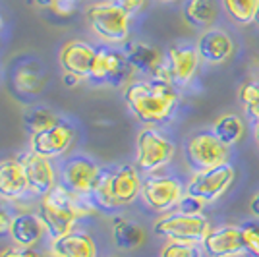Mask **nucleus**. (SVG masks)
I'll list each match as a JSON object with an SVG mask.
<instances>
[{
  "mask_svg": "<svg viewBox=\"0 0 259 257\" xmlns=\"http://www.w3.org/2000/svg\"><path fill=\"white\" fill-rule=\"evenodd\" d=\"M141 188H143V178H141L138 166H134V164L110 166L108 197H110L114 209L134 203L141 195Z\"/></svg>",
  "mask_w": 259,
  "mask_h": 257,
  "instance_id": "nucleus-9",
  "label": "nucleus"
},
{
  "mask_svg": "<svg viewBox=\"0 0 259 257\" xmlns=\"http://www.w3.org/2000/svg\"><path fill=\"white\" fill-rule=\"evenodd\" d=\"M221 14L217 0H186L182 6V16L188 25L195 29H211L215 27Z\"/></svg>",
  "mask_w": 259,
  "mask_h": 257,
  "instance_id": "nucleus-22",
  "label": "nucleus"
},
{
  "mask_svg": "<svg viewBox=\"0 0 259 257\" xmlns=\"http://www.w3.org/2000/svg\"><path fill=\"white\" fill-rule=\"evenodd\" d=\"M255 83H257V87H259V75H257V79H255Z\"/></svg>",
  "mask_w": 259,
  "mask_h": 257,
  "instance_id": "nucleus-44",
  "label": "nucleus"
},
{
  "mask_svg": "<svg viewBox=\"0 0 259 257\" xmlns=\"http://www.w3.org/2000/svg\"><path fill=\"white\" fill-rule=\"evenodd\" d=\"M20 161H22L23 170H25L29 192L39 195V197H45L49 192H53L54 186H56V174H54L51 159L29 151Z\"/></svg>",
  "mask_w": 259,
  "mask_h": 257,
  "instance_id": "nucleus-15",
  "label": "nucleus"
},
{
  "mask_svg": "<svg viewBox=\"0 0 259 257\" xmlns=\"http://www.w3.org/2000/svg\"><path fill=\"white\" fill-rule=\"evenodd\" d=\"M186 193V188L178 178L172 176H149L143 180L141 199L157 213H168L176 209Z\"/></svg>",
  "mask_w": 259,
  "mask_h": 257,
  "instance_id": "nucleus-8",
  "label": "nucleus"
},
{
  "mask_svg": "<svg viewBox=\"0 0 259 257\" xmlns=\"http://www.w3.org/2000/svg\"><path fill=\"white\" fill-rule=\"evenodd\" d=\"M159 2H176V0H159Z\"/></svg>",
  "mask_w": 259,
  "mask_h": 257,
  "instance_id": "nucleus-40",
  "label": "nucleus"
},
{
  "mask_svg": "<svg viewBox=\"0 0 259 257\" xmlns=\"http://www.w3.org/2000/svg\"><path fill=\"white\" fill-rule=\"evenodd\" d=\"M23 122H25V128L33 134L37 132H43V130L51 128L53 124L58 122V118L54 114L53 110L45 107H31L23 112Z\"/></svg>",
  "mask_w": 259,
  "mask_h": 257,
  "instance_id": "nucleus-27",
  "label": "nucleus"
},
{
  "mask_svg": "<svg viewBox=\"0 0 259 257\" xmlns=\"http://www.w3.org/2000/svg\"><path fill=\"white\" fill-rule=\"evenodd\" d=\"M27 178L20 159L0 161V197L6 201L20 199L27 192Z\"/></svg>",
  "mask_w": 259,
  "mask_h": 257,
  "instance_id": "nucleus-19",
  "label": "nucleus"
},
{
  "mask_svg": "<svg viewBox=\"0 0 259 257\" xmlns=\"http://www.w3.org/2000/svg\"><path fill=\"white\" fill-rule=\"evenodd\" d=\"M14 85L20 93L25 95H39L43 89V75L33 64H23L16 70Z\"/></svg>",
  "mask_w": 259,
  "mask_h": 257,
  "instance_id": "nucleus-26",
  "label": "nucleus"
},
{
  "mask_svg": "<svg viewBox=\"0 0 259 257\" xmlns=\"http://www.w3.org/2000/svg\"><path fill=\"white\" fill-rule=\"evenodd\" d=\"M164 64L174 85L190 83L199 68V54L195 45H172L164 54Z\"/></svg>",
  "mask_w": 259,
  "mask_h": 257,
  "instance_id": "nucleus-14",
  "label": "nucleus"
},
{
  "mask_svg": "<svg viewBox=\"0 0 259 257\" xmlns=\"http://www.w3.org/2000/svg\"><path fill=\"white\" fill-rule=\"evenodd\" d=\"M240 103L244 107L246 116L257 124L259 122V87L255 81H246L240 87Z\"/></svg>",
  "mask_w": 259,
  "mask_h": 257,
  "instance_id": "nucleus-28",
  "label": "nucleus"
},
{
  "mask_svg": "<svg viewBox=\"0 0 259 257\" xmlns=\"http://www.w3.org/2000/svg\"><path fill=\"white\" fill-rule=\"evenodd\" d=\"M53 257H97L95 240L85 232H68L53 240L51 244Z\"/></svg>",
  "mask_w": 259,
  "mask_h": 257,
  "instance_id": "nucleus-20",
  "label": "nucleus"
},
{
  "mask_svg": "<svg viewBox=\"0 0 259 257\" xmlns=\"http://www.w3.org/2000/svg\"><path fill=\"white\" fill-rule=\"evenodd\" d=\"M132 74V68L126 62V56L122 51H114L110 47H99L93 70H91V81L95 83H108L118 85L128 79Z\"/></svg>",
  "mask_w": 259,
  "mask_h": 257,
  "instance_id": "nucleus-11",
  "label": "nucleus"
},
{
  "mask_svg": "<svg viewBox=\"0 0 259 257\" xmlns=\"http://www.w3.org/2000/svg\"><path fill=\"white\" fill-rule=\"evenodd\" d=\"M186 161L194 172L209 170L230 162V147L219 140L211 130L197 132L186 143Z\"/></svg>",
  "mask_w": 259,
  "mask_h": 257,
  "instance_id": "nucleus-6",
  "label": "nucleus"
},
{
  "mask_svg": "<svg viewBox=\"0 0 259 257\" xmlns=\"http://www.w3.org/2000/svg\"><path fill=\"white\" fill-rule=\"evenodd\" d=\"M199 60H203L205 64H223L234 53V41L225 29L221 27H211L199 35L197 43H195Z\"/></svg>",
  "mask_w": 259,
  "mask_h": 257,
  "instance_id": "nucleus-16",
  "label": "nucleus"
},
{
  "mask_svg": "<svg viewBox=\"0 0 259 257\" xmlns=\"http://www.w3.org/2000/svg\"><path fill=\"white\" fill-rule=\"evenodd\" d=\"M0 31H2V18H0Z\"/></svg>",
  "mask_w": 259,
  "mask_h": 257,
  "instance_id": "nucleus-43",
  "label": "nucleus"
},
{
  "mask_svg": "<svg viewBox=\"0 0 259 257\" xmlns=\"http://www.w3.org/2000/svg\"><path fill=\"white\" fill-rule=\"evenodd\" d=\"M0 257H41L33 247H22V246H14L6 247L0 251Z\"/></svg>",
  "mask_w": 259,
  "mask_h": 257,
  "instance_id": "nucleus-33",
  "label": "nucleus"
},
{
  "mask_svg": "<svg viewBox=\"0 0 259 257\" xmlns=\"http://www.w3.org/2000/svg\"><path fill=\"white\" fill-rule=\"evenodd\" d=\"M81 0H56L53 6V12L56 16H72L79 8Z\"/></svg>",
  "mask_w": 259,
  "mask_h": 257,
  "instance_id": "nucleus-32",
  "label": "nucleus"
},
{
  "mask_svg": "<svg viewBox=\"0 0 259 257\" xmlns=\"http://www.w3.org/2000/svg\"><path fill=\"white\" fill-rule=\"evenodd\" d=\"M12 217L8 211H6V207L0 211V238H4V236H10V228H12Z\"/></svg>",
  "mask_w": 259,
  "mask_h": 257,
  "instance_id": "nucleus-35",
  "label": "nucleus"
},
{
  "mask_svg": "<svg viewBox=\"0 0 259 257\" xmlns=\"http://www.w3.org/2000/svg\"><path fill=\"white\" fill-rule=\"evenodd\" d=\"M76 138V130L70 122L58 120L51 128L37 132L31 136V151L47 157V159H56L60 155H64L70 149L72 141Z\"/></svg>",
  "mask_w": 259,
  "mask_h": 257,
  "instance_id": "nucleus-10",
  "label": "nucleus"
},
{
  "mask_svg": "<svg viewBox=\"0 0 259 257\" xmlns=\"http://www.w3.org/2000/svg\"><path fill=\"white\" fill-rule=\"evenodd\" d=\"M255 23L259 25V10H257V18H255Z\"/></svg>",
  "mask_w": 259,
  "mask_h": 257,
  "instance_id": "nucleus-41",
  "label": "nucleus"
},
{
  "mask_svg": "<svg viewBox=\"0 0 259 257\" xmlns=\"http://www.w3.org/2000/svg\"><path fill=\"white\" fill-rule=\"evenodd\" d=\"M201 247L209 257H240L246 255L244 240H242V226L221 225L209 230Z\"/></svg>",
  "mask_w": 259,
  "mask_h": 257,
  "instance_id": "nucleus-13",
  "label": "nucleus"
},
{
  "mask_svg": "<svg viewBox=\"0 0 259 257\" xmlns=\"http://www.w3.org/2000/svg\"><path fill=\"white\" fill-rule=\"evenodd\" d=\"M122 53L126 56V62L132 68V72H138L147 77H153L164 64V54L149 43H141V41L126 43Z\"/></svg>",
  "mask_w": 259,
  "mask_h": 257,
  "instance_id": "nucleus-18",
  "label": "nucleus"
},
{
  "mask_svg": "<svg viewBox=\"0 0 259 257\" xmlns=\"http://www.w3.org/2000/svg\"><path fill=\"white\" fill-rule=\"evenodd\" d=\"M95 56H97V49L91 47L85 41H68L60 51V66L64 72L70 74H76L81 79H89L91 77V70H93V62H95Z\"/></svg>",
  "mask_w": 259,
  "mask_h": 257,
  "instance_id": "nucleus-17",
  "label": "nucleus"
},
{
  "mask_svg": "<svg viewBox=\"0 0 259 257\" xmlns=\"http://www.w3.org/2000/svg\"><path fill=\"white\" fill-rule=\"evenodd\" d=\"M118 4L122 10L128 14L130 18L136 16L138 12H141V8L145 6V0H114Z\"/></svg>",
  "mask_w": 259,
  "mask_h": 257,
  "instance_id": "nucleus-34",
  "label": "nucleus"
},
{
  "mask_svg": "<svg viewBox=\"0 0 259 257\" xmlns=\"http://www.w3.org/2000/svg\"><path fill=\"white\" fill-rule=\"evenodd\" d=\"M47 232L45 225L41 223L39 215L33 213H20L12 219L10 238L14 240L16 246L33 247Z\"/></svg>",
  "mask_w": 259,
  "mask_h": 257,
  "instance_id": "nucleus-21",
  "label": "nucleus"
},
{
  "mask_svg": "<svg viewBox=\"0 0 259 257\" xmlns=\"http://www.w3.org/2000/svg\"><path fill=\"white\" fill-rule=\"evenodd\" d=\"M253 138H255V143H257L259 147V122L255 124V128H253Z\"/></svg>",
  "mask_w": 259,
  "mask_h": 257,
  "instance_id": "nucleus-39",
  "label": "nucleus"
},
{
  "mask_svg": "<svg viewBox=\"0 0 259 257\" xmlns=\"http://www.w3.org/2000/svg\"><path fill=\"white\" fill-rule=\"evenodd\" d=\"M2 209H4V203H2V201H0V211H2Z\"/></svg>",
  "mask_w": 259,
  "mask_h": 257,
  "instance_id": "nucleus-42",
  "label": "nucleus"
},
{
  "mask_svg": "<svg viewBox=\"0 0 259 257\" xmlns=\"http://www.w3.org/2000/svg\"><path fill=\"white\" fill-rule=\"evenodd\" d=\"M176 145L170 138L153 126L143 128L136 140V166L141 172H153L164 168L174 159Z\"/></svg>",
  "mask_w": 259,
  "mask_h": 257,
  "instance_id": "nucleus-4",
  "label": "nucleus"
},
{
  "mask_svg": "<svg viewBox=\"0 0 259 257\" xmlns=\"http://www.w3.org/2000/svg\"><path fill=\"white\" fill-rule=\"evenodd\" d=\"M99 172H101V166L93 159H89L85 155H76L62 164L60 174H62V184L68 190L79 195H91Z\"/></svg>",
  "mask_w": 259,
  "mask_h": 257,
  "instance_id": "nucleus-12",
  "label": "nucleus"
},
{
  "mask_svg": "<svg viewBox=\"0 0 259 257\" xmlns=\"http://www.w3.org/2000/svg\"><path fill=\"white\" fill-rule=\"evenodd\" d=\"M249 213L259 221V193H255V195L251 197V201H249Z\"/></svg>",
  "mask_w": 259,
  "mask_h": 257,
  "instance_id": "nucleus-37",
  "label": "nucleus"
},
{
  "mask_svg": "<svg viewBox=\"0 0 259 257\" xmlns=\"http://www.w3.org/2000/svg\"><path fill=\"white\" fill-rule=\"evenodd\" d=\"M205 201H201L199 197L190 195V193H184V197L180 199V203L176 205V211L184 215H201L205 209Z\"/></svg>",
  "mask_w": 259,
  "mask_h": 257,
  "instance_id": "nucleus-31",
  "label": "nucleus"
},
{
  "mask_svg": "<svg viewBox=\"0 0 259 257\" xmlns=\"http://www.w3.org/2000/svg\"><path fill=\"white\" fill-rule=\"evenodd\" d=\"M211 132H213L225 145L232 147V145H236L238 141L244 138L246 128H244L242 118L238 116V114H230V112H228V114H221V116L217 118L215 122H213Z\"/></svg>",
  "mask_w": 259,
  "mask_h": 257,
  "instance_id": "nucleus-23",
  "label": "nucleus"
},
{
  "mask_svg": "<svg viewBox=\"0 0 259 257\" xmlns=\"http://www.w3.org/2000/svg\"><path fill=\"white\" fill-rule=\"evenodd\" d=\"M201 244H188V242H168L161 249V257H201Z\"/></svg>",
  "mask_w": 259,
  "mask_h": 257,
  "instance_id": "nucleus-30",
  "label": "nucleus"
},
{
  "mask_svg": "<svg viewBox=\"0 0 259 257\" xmlns=\"http://www.w3.org/2000/svg\"><path fill=\"white\" fill-rule=\"evenodd\" d=\"M35 6H39V8H51L53 10V6H54V2L56 0H31Z\"/></svg>",
  "mask_w": 259,
  "mask_h": 257,
  "instance_id": "nucleus-38",
  "label": "nucleus"
},
{
  "mask_svg": "<svg viewBox=\"0 0 259 257\" xmlns=\"http://www.w3.org/2000/svg\"><path fill=\"white\" fill-rule=\"evenodd\" d=\"M221 6L234 23L251 25L257 18L259 0H221Z\"/></svg>",
  "mask_w": 259,
  "mask_h": 257,
  "instance_id": "nucleus-25",
  "label": "nucleus"
},
{
  "mask_svg": "<svg viewBox=\"0 0 259 257\" xmlns=\"http://www.w3.org/2000/svg\"><path fill=\"white\" fill-rule=\"evenodd\" d=\"M124 101L130 112L147 126L162 124L174 114L180 95L176 85L166 79L147 77L128 81L124 87Z\"/></svg>",
  "mask_w": 259,
  "mask_h": 257,
  "instance_id": "nucleus-1",
  "label": "nucleus"
},
{
  "mask_svg": "<svg viewBox=\"0 0 259 257\" xmlns=\"http://www.w3.org/2000/svg\"><path fill=\"white\" fill-rule=\"evenodd\" d=\"M234 178H236V172L230 162L209 170H197L190 176V180L186 184V193L199 197L205 203H215L230 190Z\"/></svg>",
  "mask_w": 259,
  "mask_h": 257,
  "instance_id": "nucleus-7",
  "label": "nucleus"
},
{
  "mask_svg": "<svg viewBox=\"0 0 259 257\" xmlns=\"http://www.w3.org/2000/svg\"><path fill=\"white\" fill-rule=\"evenodd\" d=\"M242 240L244 251L248 257H259V221L242 225Z\"/></svg>",
  "mask_w": 259,
  "mask_h": 257,
  "instance_id": "nucleus-29",
  "label": "nucleus"
},
{
  "mask_svg": "<svg viewBox=\"0 0 259 257\" xmlns=\"http://www.w3.org/2000/svg\"><path fill=\"white\" fill-rule=\"evenodd\" d=\"M153 230L157 236L166 238L168 242L201 244L211 230V223L203 215H184L174 211L155 221Z\"/></svg>",
  "mask_w": 259,
  "mask_h": 257,
  "instance_id": "nucleus-5",
  "label": "nucleus"
},
{
  "mask_svg": "<svg viewBox=\"0 0 259 257\" xmlns=\"http://www.w3.org/2000/svg\"><path fill=\"white\" fill-rule=\"evenodd\" d=\"M79 81H81V77H77L76 74H70V72H64V74H62V83H64L66 87H76Z\"/></svg>",
  "mask_w": 259,
  "mask_h": 257,
  "instance_id": "nucleus-36",
  "label": "nucleus"
},
{
  "mask_svg": "<svg viewBox=\"0 0 259 257\" xmlns=\"http://www.w3.org/2000/svg\"><path fill=\"white\" fill-rule=\"evenodd\" d=\"M112 238L120 249H136L143 244L145 232L140 225L132 223L128 219H116L112 225Z\"/></svg>",
  "mask_w": 259,
  "mask_h": 257,
  "instance_id": "nucleus-24",
  "label": "nucleus"
},
{
  "mask_svg": "<svg viewBox=\"0 0 259 257\" xmlns=\"http://www.w3.org/2000/svg\"><path fill=\"white\" fill-rule=\"evenodd\" d=\"M85 22L89 29L105 43H124L130 35V16L110 0L87 6Z\"/></svg>",
  "mask_w": 259,
  "mask_h": 257,
  "instance_id": "nucleus-3",
  "label": "nucleus"
},
{
  "mask_svg": "<svg viewBox=\"0 0 259 257\" xmlns=\"http://www.w3.org/2000/svg\"><path fill=\"white\" fill-rule=\"evenodd\" d=\"M99 211L91 195H79V193L68 190L64 184H56L53 192L41 197L39 203V219L45 225L47 234L53 240L72 232L77 219L91 217Z\"/></svg>",
  "mask_w": 259,
  "mask_h": 257,
  "instance_id": "nucleus-2",
  "label": "nucleus"
}]
</instances>
